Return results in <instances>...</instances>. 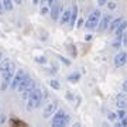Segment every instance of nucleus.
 Listing matches in <instances>:
<instances>
[{"label":"nucleus","mask_w":127,"mask_h":127,"mask_svg":"<svg viewBox=\"0 0 127 127\" xmlns=\"http://www.w3.org/2000/svg\"><path fill=\"white\" fill-rule=\"evenodd\" d=\"M78 20V6L73 4L72 9H71V20H69V24H71V27H73L75 26V23H76Z\"/></svg>","instance_id":"obj_12"},{"label":"nucleus","mask_w":127,"mask_h":127,"mask_svg":"<svg viewBox=\"0 0 127 127\" xmlns=\"http://www.w3.org/2000/svg\"><path fill=\"white\" fill-rule=\"evenodd\" d=\"M69 20H71V9H66L64 13H61L59 21H61V24H68Z\"/></svg>","instance_id":"obj_13"},{"label":"nucleus","mask_w":127,"mask_h":127,"mask_svg":"<svg viewBox=\"0 0 127 127\" xmlns=\"http://www.w3.org/2000/svg\"><path fill=\"white\" fill-rule=\"evenodd\" d=\"M27 76V73H26V71H23V69H18V72L14 73L13 79H11V83H10V88L11 89H14V91H17V86L20 85V82L23 81L24 78Z\"/></svg>","instance_id":"obj_6"},{"label":"nucleus","mask_w":127,"mask_h":127,"mask_svg":"<svg viewBox=\"0 0 127 127\" xmlns=\"http://www.w3.org/2000/svg\"><path fill=\"white\" fill-rule=\"evenodd\" d=\"M57 110H58V104L55 103V102L48 103L45 107H44V110H42V116H44V119H51L52 114H54Z\"/></svg>","instance_id":"obj_7"},{"label":"nucleus","mask_w":127,"mask_h":127,"mask_svg":"<svg viewBox=\"0 0 127 127\" xmlns=\"http://www.w3.org/2000/svg\"><path fill=\"white\" fill-rule=\"evenodd\" d=\"M35 61H37L38 64H45V62H47V58H45V57H37Z\"/></svg>","instance_id":"obj_25"},{"label":"nucleus","mask_w":127,"mask_h":127,"mask_svg":"<svg viewBox=\"0 0 127 127\" xmlns=\"http://www.w3.org/2000/svg\"><path fill=\"white\" fill-rule=\"evenodd\" d=\"M122 21H123V18L122 17H117V18H113L112 21H110V24H109V31L110 32H114L116 31V28L122 24Z\"/></svg>","instance_id":"obj_14"},{"label":"nucleus","mask_w":127,"mask_h":127,"mask_svg":"<svg viewBox=\"0 0 127 127\" xmlns=\"http://www.w3.org/2000/svg\"><path fill=\"white\" fill-rule=\"evenodd\" d=\"M127 62V52L126 51H120L114 57V66L116 68H122L123 65H126Z\"/></svg>","instance_id":"obj_8"},{"label":"nucleus","mask_w":127,"mask_h":127,"mask_svg":"<svg viewBox=\"0 0 127 127\" xmlns=\"http://www.w3.org/2000/svg\"><path fill=\"white\" fill-rule=\"evenodd\" d=\"M123 91L127 92V79H126L124 82H123Z\"/></svg>","instance_id":"obj_30"},{"label":"nucleus","mask_w":127,"mask_h":127,"mask_svg":"<svg viewBox=\"0 0 127 127\" xmlns=\"http://www.w3.org/2000/svg\"><path fill=\"white\" fill-rule=\"evenodd\" d=\"M50 86L52 88V89H59L61 85H59V82L57 81V79H52V81H50Z\"/></svg>","instance_id":"obj_20"},{"label":"nucleus","mask_w":127,"mask_h":127,"mask_svg":"<svg viewBox=\"0 0 127 127\" xmlns=\"http://www.w3.org/2000/svg\"><path fill=\"white\" fill-rule=\"evenodd\" d=\"M107 1H109V0H97V4H99V6H104V4H107Z\"/></svg>","instance_id":"obj_28"},{"label":"nucleus","mask_w":127,"mask_h":127,"mask_svg":"<svg viewBox=\"0 0 127 127\" xmlns=\"http://www.w3.org/2000/svg\"><path fill=\"white\" fill-rule=\"evenodd\" d=\"M50 13H51V18L54 20V21H57V20H59V16H61V4H59L58 1L55 0L54 4L50 7Z\"/></svg>","instance_id":"obj_9"},{"label":"nucleus","mask_w":127,"mask_h":127,"mask_svg":"<svg viewBox=\"0 0 127 127\" xmlns=\"http://www.w3.org/2000/svg\"><path fill=\"white\" fill-rule=\"evenodd\" d=\"M107 7H109L110 10H113V9H116V4H114V3H107Z\"/></svg>","instance_id":"obj_29"},{"label":"nucleus","mask_w":127,"mask_h":127,"mask_svg":"<svg viewBox=\"0 0 127 127\" xmlns=\"http://www.w3.org/2000/svg\"><path fill=\"white\" fill-rule=\"evenodd\" d=\"M113 18H112V16L110 14H104L103 17L100 18V21H99V31H106L107 28H109V24L110 21H112Z\"/></svg>","instance_id":"obj_10"},{"label":"nucleus","mask_w":127,"mask_h":127,"mask_svg":"<svg viewBox=\"0 0 127 127\" xmlns=\"http://www.w3.org/2000/svg\"><path fill=\"white\" fill-rule=\"evenodd\" d=\"M126 28H127V21H126V20H123L122 24H120V26L116 28V31H114V38L122 40V38H123V34H124V31H126Z\"/></svg>","instance_id":"obj_11"},{"label":"nucleus","mask_w":127,"mask_h":127,"mask_svg":"<svg viewBox=\"0 0 127 127\" xmlns=\"http://www.w3.org/2000/svg\"><path fill=\"white\" fill-rule=\"evenodd\" d=\"M3 59V52H0V61Z\"/></svg>","instance_id":"obj_36"},{"label":"nucleus","mask_w":127,"mask_h":127,"mask_svg":"<svg viewBox=\"0 0 127 127\" xmlns=\"http://www.w3.org/2000/svg\"><path fill=\"white\" fill-rule=\"evenodd\" d=\"M100 18H102V11L100 10H93L91 14H89V17H88L86 20V28L88 30H93V28H96L97 26H99V21Z\"/></svg>","instance_id":"obj_4"},{"label":"nucleus","mask_w":127,"mask_h":127,"mask_svg":"<svg viewBox=\"0 0 127 127\" xmlns=\"http://www.w3.org/2000/svg\"><path fill=\"white\" fill-rule=\"evenodd\" d=\"M51 124L55 127H64L69 124V116L64 110H57L52 117H51Z\"/></svg>","instance_id":"obj_2"},{"label":"nucleus","mask_w":127,"mask_h":127,"mask_svg":"<svg viewBox=\"0 0 127 127\" xmlns=\"http://www.w3.org/2000/svg\"><path fill=\"white\" fill-rule=\"evenodd\" d=\"M1 6L6 11H11L14 9V1L13 0H1Z\"/></svg>","instance_id":"obj_16"},{"label":"nucleus","mask_w":127,"mask_h":127,"mask_svg":"<svg viewBox=\"0 0 127 127\" xmlns=\"http://www.w3.org/2000/svg\"><path fill=\"white\" fill-rule=\"evenodd\" d=\"M91 38H92V35H91V34H88V35H86V37H85V40H88V41L91 40Z\"/></svg>","instance_id":"obj_34"},{"label":"nucleus","mask_w":127,"mask_h":127,"mask_svg":"<svg viewBox=\"0 0 127 127\" xmlns=\"http://www.w3.org/2000/svg\"><path fill=\"white\" fill-rule=\"evenodd\" d=\"M81 79V73L79 72H72V73H69L68 76H66V81H69V82H78Z\"/></svg>","instance_id":"obj_17"},{"label":"nucleus","mask_w":127,"mask_h":127,"mask_svg":"<svg viewBox=\"0 0 127 127\" xmlns=\"http://www.w3.org/2000/svg\"><path fill=\"white\" fill-rule=\"evenodd\" d=\"M34 88H35V86H34V81H32L31 78L27 75L23 81L20 82V85L17 86V91L21 92V93H24V96H28V93H30Z\"/></svg>","instance_id":"obj_5"},{"label":"nucleus","mask_w":127,"mask_h":127,"mask_svg":"<svg viewBox=\"0 0 127 127\" xmlns=\"http://www.w3.org/2000/svg\"><path fill=\"white\" fill-rule=\"evenodd\" d=\"M0 7H3V6H1V0H0Z\"/></svg>","instance_id":"obj_37"},{"label":"nucleus","mask_w":127,"mask_h":127,"mask_svg":"<svg viewBox=\"0 0 127 127\" xmlns=\"http://www.w3.org/2000/svg\"><path fill=\"white\" fill-rule=\"evenodd\" d=\"M10 65H11V61H10L9 58H3V59H1V61H0V73L4 72Z\"/></svg>","instance_id":"obj_15"},{"label":"nucleus","mask_w":127,"mask_h":127,"mask_svg":"<svg viewBox=\"0 0 127 127\" xmlns=\"http://www.w3.org/2000/svg\"><path fill=\"white\" fill-rule=\"evenodd\" d=\"M13 1H14V4H18V6L23 3V0H13Z\"/></svg>","instance_id":"obj_33"},{"label":"nucleus","mask_w":127,"mask_h":127,"mask_svg":"<svg viewBox=\"0 0 127 127\" xmlns=\"http://www.w3.org/2000/svg\"><path fill=\"white\" fill-rule=\"evenodd\" d=\"M42 91L38 89V88H34L27 96V110H32V109H37L41 103H42Z\"/></svg>","instance_id":"obj_1"},{"label":"nucleus","mask_w":127,"mask_h":127,"mask_svg":"<svg viewBox=\"0 0 127 127\" xmlns=\"http://www.w3.org/2000/svg\"><path fill=\"white\" fill-rule=\"evenodd\" d=\"M112 45H113V48L119 50V48L122 47V40H117V38H114V40H113V44H112Z\"/></svg>","instance_id":"obj_22"},{"label":"nucleus","mask_w":127,"mask_h":127,"mask_svg":"<svg viewBox=\"0 0 127 127\" xmlns=\"http://www.w3.org/2000/svg\"><path fill=\"white\" fill-rule=\"evenodd\" d=\"M14 73H16V66H14V64L11 62V65L6 69L4 72L0 73V75H1V86H0V89H1V91H6V89L10 86V83H11V79H13Z\"/></svg>","instance_id":"obj_3"},{"label":"nucleus","mask_w":127,"mask_h":127,"mask_svg":"<svg viewBox=\"0 0 127 127\" xmlns=\"http://www.w3.org/2000/svg\"><path fill=\"white\" fill-rule=\"evenodd\" d=\"M32 3H34V4H38V3H40V0H32Z\"/></svg>","instance_id":"obj_35"},{"label":"nucleus","mask_w":127,"mask_h":127,"mask_svg":"<svg viewBox=\"0 0 127 127\" xmlns=\"http://www.w3.org/2000/svg\"><path fill=\"white\" fill-rule=\"evenodd\" d=\"M40 13L42 14V16H47V14L50 13V6H42L40 10Z\"/></svg>","instance_id":"obj_23"},{"label":"nucleus","mask_w":127,"mask_h":127,"mask_svg":"<svg viewBox=\"0 0 127 127\" xmlns=\"http://www.w3.org/2000/svg\"><path fill=\"white\" fill-rule=\"evenodd\" d=\"M116 114H117V119H127V112L124 109H120V107H119Z\"/></svg>","instance_id":"obj_19"},{"label":"nucleus","mask_w":127,"mask_h":127,"mask_svg":"<svg viewBox=\"0 0 127 127\" xmlns=\"http://www.w3.org/2000/svg\"><path fill=\"white\" fill-rule=\"evenodd\" d=\"M107 117H109L110 122H116L117 120V114L113 113V112H109V114H107Z\"/></svg>","instance_id":"obj_24"},{"label":"nucleus","mask_w":127,"mask_h":127,"mask_svg":"<svg viewBox=\"0 0 127 127\" xmlns=\"http://www.w3.org/2000/svg\"><path fill=\"white\" fill-rule=\"evenodd\" d=\"M54 1H55V0H47V6H50V7H51V6L54 4Z\"/></svg>","instance_id":"obj_32"},{"label":"nucleus","mask_w":127,"mask_h":127,"mask_svg":"<svg viewBox=\"0 0 127 127\" xmlns=\"http://www.w3.org/2000/svg\"><path fill=\"white\" fill-rule=\"evenodd\" d=\"M6 120H7V117H6L4 114H0V124H3V123H6Z\"/></svg>","instance_id":"obj_27"},{"label":"nucleus","mask_w":127,"mask_h":127,"mask_svg":"<svg viewBox=\"0 0 127 127\" xmlns=\"http://www.w3.org/2000/svg\"><path fill=\"white\" fill-rule=\"evenodd\" d=\"M117 107H120V109H126V107H127V102L124 100L123 95H119L117 96Z\"/></svg>","instance_id":"obj_18"},{"label":"nucleus","mask_w":127,"mask_h":127,"mask_svg":"<svg viewBox=\"0 0 127 127\" xmlns=\"http://www.w3.org/2000/svg\"><path fill=\"white\" fill-rule=\"evenodd\" d=\"M114 126H127V119H119V122H114Z\"/></svg>","instance_id":"obj_21"},{"label":"nucleus","mask_w":127,"mask_h":127,"mask_svg":"<svg viewBox=\"0 0 127 127\" xmlns=\"http://www.w3.org/2000/svg\"><path fill=\"white\" fill-rule=\"evenodd\" d=\"M76 26H78V27H82V26H83V20H82V18H79V20H78Z\"/></svg>","instance_id":"obj_31"},{"label":"nucleus","mask_w":127,"mask_h":127,"mask_svg":"<svg viewBox=\"0 0 127 127\" xmlns=\"http://www.w3.org/2000/svg\"><path fill=\"white\" fill-rule=\"evenodd\" d=\"M58 58H59V61H61V62H64L65 65H71V61H68V59H65L64 57H61V55H58Z\"/></svg>","instance_id":"obj_26"}]
</instances>
